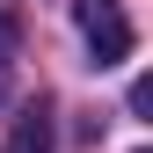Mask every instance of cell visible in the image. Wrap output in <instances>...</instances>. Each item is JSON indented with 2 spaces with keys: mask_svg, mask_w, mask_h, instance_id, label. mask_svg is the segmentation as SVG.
<instances>
[{
  "mask_svg": "<svg viewBox=\"0 0 153 153\" xmlns=\"http://www.w3.org/2000/svg\"><path fill=\"white\" fill-rule=\"evenodd\" d=\"M73 22H80L88 51H95L88 66H124L131 59V15H124V0H73Z\"/></svg>",
  "mask_w": 153,
  "mask_h": 153,
  "instance_id": "obj_1",
  "label": "cell"
},
{
  "mask_svg": "<svg viewBox=\"0 0 153 153\" xmlns=\"http://www.w3.org/2000/svg\"><path fill=\"white\" fill-rule=\"evenodd\" d=\"M7 153H51V109H44V102H29L22 117H15V131H7Z\"/></svg>",
  "mask_w": 153,
  "mask_h": 153,
  "instance_id": "obj_2",
  "label": "cell"
},
{
  "mask_svg": "<svg viewBox=\"0 0 153 153\" xmlns=\"http://www.w3.org/2000/svg\"><path fill=\"white\" fill-rule=\"evenodd\" d=\"M15 44H22V22H15V15H0V66L15 59Z\"/></svg>",
  "mask_w": 153,
  "mask_h": 153,
  "instance_id": "obj_3",
  "label": "cell"
}]
</instances>
